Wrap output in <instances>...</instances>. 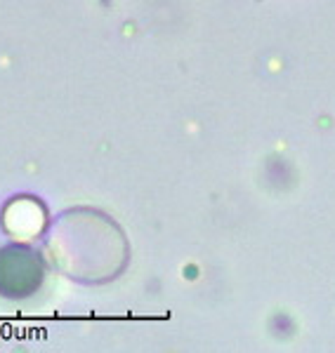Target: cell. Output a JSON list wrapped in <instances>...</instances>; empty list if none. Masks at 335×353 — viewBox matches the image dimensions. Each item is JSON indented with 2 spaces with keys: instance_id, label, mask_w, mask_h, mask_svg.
<instances>
[{
  "instance_id": "1",
  "label": "cell",
  "mask_w": 335,
  "mask_h": 353,
  "mask_svg": "<svg viewBox=\"0 0 335 353\" xmlns=\"http://www.w3.org/2000/svg\"><path fill=\"white\" fill-rule=\"evenodd\" d=\"M43 254L61 276L83 285H104L128 269L130 243L118 221L97 208H71L43 236Z\"/></svg>"
},
{
  "instance_id": "2",
  "label": "cell",
  "mask_w": 335,
  "mask_h": 353,
  "mask_svg": "<svg viewBox=\"0 0 335 353\" xmlns=\"http://www.w3.org/2000/svg\"><path fill=\"white\" fill-rule=\"evenodd\" d=\"M45 254L31 243H8L0 248V297L28 299L43 288Z\"/></svg>"
},
{
  "instance_id": "3",
  "label": "cell",
  "mask_w": 335,
  "mask_h": 353,
  "mask_svg": "<svg viewBox=\"0 0 335 353\" xmlns=\"http://www.w3.org/2000/svg\"><path fill=\"white\" fill-rule=\"evenodd\" d=\"M0 221H3V231L12 236L19 243H36L45 236L50 226V212L45 203L36 196H15L5 203L3 212H0Z\"/></svg>"
}]
</instances>
